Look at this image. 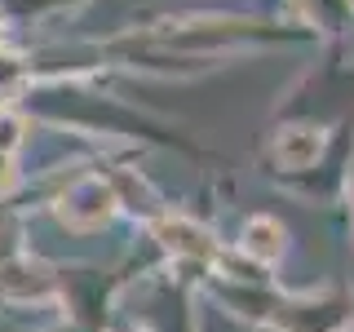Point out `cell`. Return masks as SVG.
<instances>
[{"label": "cell", "mask_w": 354, "mask_h": 332, "mask_svg": "<svg viewBox=\"0 0 354 332\" xmlns=\"http://www.w3.org/2000/svg\"><path fill=\"white\" fill-rule=\"evenodd\" d=\"M319 155V138L310 129H292L288 138L279 142V160L283 164H292V169H301V164H310Z\"/></svg>", "instance_id": "cell-1"}]
</instances>
